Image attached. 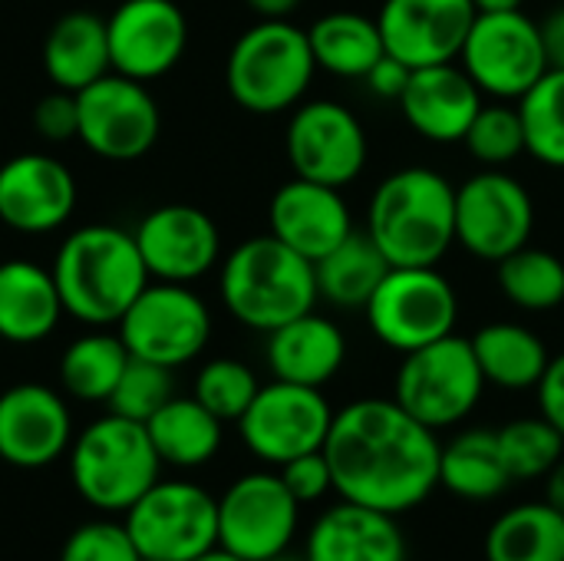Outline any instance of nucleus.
Wrapping results in <instances>:
<instances>
[{
  "label": "nucleus",
  "instance_id": "f257e3e1",
  "mask_svg": "<svg viewBox=\"0 0 564 561\" xmlns=\"http://www.w3.org/2000/svg\"><path fill=\"white\" fill-rule=\"evenodd\" d=\"M436 430L410 417L393 397H364L334 413L324 456L334 493L390 516L423 506L440 486Z\"/></svg>",
  "mask_w": 564,
  "mask_h": 561
},
{
  "label": "nucleus",
  "instance_id": "f03ea898",
  "mask_svg": "<svg viewBox=\"0 0 564 561\" xmlns=\"http://www.w3.org/2000/svg\"><path fill=\"white\" fill-rule=\"evenodd\" d=\"M393 268H436L456 245V185L423 165L387 175L364 228Z\"/></svg>",
  "mask_w": 564,
  "mask_h": 561
},
{
  "label": "nucleus",
  "instance_id": "7ed1b4c3",
  "mask_svg": "<svg viewBox=\"0 0 564 561\" xmlns=\"http://www.w3.org/2000/svg\"><path fill=\"white\" fill-rule=\"evenodd\" d=\"M50 271L59 288L63 311L93 327L119 324L152 278L135 235L112 225L76 228L59 245Z\"/></svg>",
  "mask_w": 564,
  "mask_h": 561
},
{
  "label": "nucleus",
  "instance_id": "20e7f679",
  "mask_svg": "<svg viewBox=\"0 0 564 561\" xmlns=\"http://www.w3.org/2000/svg\"><path fill=\"white\" fill-rule=\"evenodd\" d=\"M317 298L314 261L274 235L248 238L225 258L221 301L231 317L251 331L271 334L288 321L314 311Z\"/></svg>",
  "mask_w": 564,
  "mask_h": 561
},
{
  "label": "nucleus",
  "instance_id": "39448f33",
  "mask_svg": "<svg viewBox=\"0 0 564 561\" xmlns=\"http://www.w3.org/2000/svg\"><path fill=\"white\" fill-rule=\"evenodd\" d=\"M162 460L145 423L106 413L69 446V479L83 503L99 513H122L159 483Z\"/></svg>",
  "mask_w": 564,
  "mask_h": 561
},
{
  "label": "nucleus",
  "instance_id": "423d86ee",
  "mask_svg": "<svg viewBox=\"0 0 564 561\" xmlns=\"http://www.w3.org/2000/svg\"><path fill=\"white\" fill-rule=\"evenodd\" d=\"M314 69L307 30L288 20H261L235 40L225 63V83L241 109L274 116L301 103Z\"/></svg>",
  "mask_w": 564,
  "mask_h": 561
},
{
  "label": "nucleus",
  "instance_id": "0eeeda50",
  "mask_svg": "<svg viewBox=\"0 0 564 561\" xmlns=\"http://www.w3.org/2000/svg\"><path fill=\"white\" fill-rule=\"evenodd\" d=\"M486 377L469 337H443L403 354L393 380V400L430 430L463 423L482 400Z\"/></svg>",
  "mask_w": 564,
  "mask_h": 561
},
{
  "label": "nucleus",
  "instance_id": "6e6552de",
  "mask_svg": "<svg viewBox=\"0 0 564 561\" xmlns=\"http://www.w3.org/2000/svg\"><path fill=\"white\" fill-rule=\"evenodd\" d=\"M126 529L145 561H195L218 549V499L188 479H159L126 509Z\"/></svg>",
  "mask_w": 564,
  "mask_h": 561
},
{
  "label": "nucleus",
  "instance_id": "1a4fd4ad",
  "mask_svg": "<svg viewBox=\"0 0 564 561\" xmlns=\"http://www.w3.org/2000/svg\"><path fill=\"white\" fill-rule=\"evenodd\" d=\"M364 314L380 344L410 354L453 334L459 294L436 268H390Z\"/></svg>",
  "mask_w": 564,
  "mask_h": 561
},
{
  "label": "nucleus",
  "instance_id": "9d476101",
  "mask_svg": "<svg viewBox=\"0 0 564 561\" xmlns=\"http://www.w3.org/2000/svg\"><path fill=\"white\" fill-rule=\"evenodd\" d=\"M459 60L482 96L496 99H522L549 73L542 26L522 10L476 13Z\"/></svg>",
  "mask_w": 564,
  "mask_h": 561
},
{
  "label": "nucleus",
  "instance_id": "9b49d317",
  "mask_svg": "<svg viewBox=\"0 0 564 561\" xmlns=\"http://www.w3.org/2000/svg\"><path fill=\"white\" fill-rule=\"evenodd\" d=\"M119 337L132 357L175 370L205 350L212 337V314L185 284L159 281L145 284V291L122 314Z\"/></svg>",
  "mask_w": 564,
  "mask_h": 561
},
{
  "label": "nucleus",
  "instance_id": "f8f14e48",
  "mask_svg": "<svg viewBox=\"0 0 564 561\" xmlns=\"http://www.w3.org/2000/svg\"><path fill=\"white\" fill-rule=\"evenodd\" d=\"M334 410L317 387L274 380L258 390L238 420L241 443L268 466H284L304 453L324 450Z\"/></svg>",
  "mask_w": 564,
  "mask_h": 561
},
{
  "label": "nucleus",
  "instance_id": "ddd939ff",
  "mask_svg": "<svg viewBox=\"0 0 564 561\" xmlns=\"http://www.w3.org/2000/svg\"><path fill=\"white\" fill-rule=\"evenodd\" d=\"M301 503L278 473H245L218 496V549L268 561L294 546Z\"/></svg>",
  "mask_w": 564,
  "mask_h": 561
},
{
  "label": "nucleus",
  "instance_id": "4468645a",
  "mask_svg": "<svg viewBox=\"0 0 564 561\" xmlns=\"http://www.w3.org/2000/svg\"><path fill=\"white\" fill-rule=\"evenodd\" d=\"M535 202L529 188L502 169H482L456 188V241L482 258L502 261L529 245Z\"/></svg>",
  "mask_w": 564,
  "mask_h": 561
},
{
  "label": "nucleus",
  "instance_id": "2eb2a0df",
  "mask_svg": "<svg viewBox=\"0 0 564 561\" xmlns=\"http://www.w3.org/2000/svg\"><path fill=\"white\" fill-rule=\"evenodd\" d=\"M79 106V136L89 152L109 162H132L142 159L162 129L159 106L152 93L122 73L99 76L86 89L76 93Z\"/></svg>",
  "mask_w": 564,
  "mask_h": 561
},
{
  "label": "nucleus",
  "instance_id": "dca6fc26",
  "mask_svg": "<svg viewBox=\"0 0 564 561\" xmlns=\"http://www.w3.org/2000/svg\"><path fill=\"white\" fill-rule=\"evenodd\" d=\"M284 149L297 179H311L334 188H344L360 179L370 155L360 119L334 99H314L297 106L288 122Z\"/></svg>",
  "mask_w": 564,
  "mask_h": 561
},
{
  "label": "nucleus",
  "instance_id": "f3484780",
  "mask_svg": "<svg viewBox=\"0 0 564 561\" xmlns=\"http://www.w3.org/2000/svg\"><path fill=\"white\" fill-rule=\"evenodd\" d=\"M106 33L112 69L145 83L182 60L188 20L175 0H122L106 20Z\"/></svg>",
  "mask_w": 564,
  "mask_h": 561
},
{
  "label": "nucleus",
  "instance_id": "a211bd4d",
  "mask_svg": "<svg viewBox=\"0 0 564 561\" xmlns=\"http://www.w3.org/2000/svg\"><path fill=\"white\" fill-rule=\"evenodd\" d=\"M476 13L473 0H383L377 23L387 53L420 69L459 60Z\"/></svg>",
  "mask_w": 564,
  "mask_h": 561
},
{
  "label": "nucleus",
  "instance_id": "6ab92c4d",
  "mask_svg": "<svg viewBox=\"0 0 564 561\" xmlns=\"http://www.w3.org/2000/svg\"><path fill=\"white\" fill-rule=\"evenodd\" d=\"M73 446V417L63 397L43 384H17L0 393V460L17 470H43Z\"/></svg>",
  "mask_w": 564,
  "mask_h": 561
},
{
  "label": "nucleus",
  "instance_id": "aec40b11",
  "mask_svg": "<svg viewBox=\"0 0 564 561\" xmlns=\"http://www.w3.org/2000/svg\"><path fill=\"white\" fill-rule=\"evenodd\" d=\"M139 255L159 281L188 284L208 274L221 251V235L212 215L195 205H162L135 228Z\"/></svg>",
  "mask_w": 564,
  "mask_h": 561
},
{
  "label": "nucleus",
  "instance_id": "412c9836",
  "mask_svg": "<svg viewBox=\"0 0 564 561\" xmlns=\"http://www.w3.org/2000/svg\"><path fill=\"white\" fill-rule=\"evenodd\" d=\"M76 208L73 172L43 152H23L0 165V222L43 235L59 228Z\"/></svg>",
  "mask_w": 564,
  "mask_h": 561
},
{
  "label": "nucleus",
  "instance_id": "4be33fe9",
  "mask_svg": "<svg viewBox=\"0 0 564 561\" xmlns=\"http://www.w3.org/2000/svg\"><path fill=\"white\" fill-rule=\"evenodd\" d=\"M268 218L271 235L307 261H321L354 231V218L340 188L297 175L274 192Z\"/></svg>",
  "mask_w": 564,
  "mask_h": 561
},
{
  "label": "nucleus",
  "instance_id": "5701e85b",
  "mask_svg": "<svg viewBox=\"0 0 564 561\" xmlns=\"http://www.w3.org/2000/svg\"><path fill=\"white\" fill-rule=\"evenodd\" d=\"M400 109L423 139L449 145L466 139L476 112L482 109V89L463 66H456V60L420 66L410 73Z\"/></svg>",
  "mask_w": 564,
  "mask_h": 561
},
{
  "label": "nucleus",
  "instance_id": "b1692460",
  "mask_svg": "<svg viewBox=\"0 0 564 561\" xmlns=\"http://www.w3.org/2000/svg\"><path fill=\"white\" fill-rule=\"evenodd\" d=\"M304 555L311 561H406L410 549L400 516L340 499L314 519Z\"/></svg>",
  "mask_w": 564,
  "mask_h": 561
},
{
  "label": "nucleus",
  "instance_id": "393cba45",
  "mask_svg": "<svg viewBox=\"0 0 564 561\" xmlns=\"http://www.w3.org/2000/svg\"><path fill=\"white\" fill-rule=\"evenodd\" d=\"M344 360H347L344 331L314 311L268 334V367L274 380L321 390L340 374Z\"/></svg>",
  "mask_w": 564,
  "mask_h": 561
},
{
  "label": "nucleus",
  "instance_id": "a878e982",
  "mask_svg": "<svg viewBox=\"0 0 564 561\" xmlns=\"http://www.w3.org/2000/svg\"><path fill=\"white\" fill-rule=\"evenodd\" d=\"M63 298L53 271L33 261L0 265V337L10 344H36L53 334Z\"/></svg>",
  "mask_w": 564,
  "mask_h": 561
},
{
  "label": "nucleus",
  "instance_id": "bb28decb",
  "mask_svg": "<svg viewBox=\"0 0 564 561\" xmlns=\"http://www.w3.org/2000/svg\"><path fill=\"white\" fill-rule=\"evenodd\" d=\"M112 66L106 20L86 10H73L53 23L43 43V69L56 89L79 93Z\"/></svg>",
  "mask_w": 564,
  "mask_h": 561
},
{
  "label": "nucleus",
  "instance_id": "cd10ccee",
  "mask_svg": "<svg viewBox=\"0 0 564 561\" xmlns=\"http://www.w3.org/2000/svg\"><path fill=\"white\" fill-rule=\"evenodd\" d=\"M469 341H473V350H476V360H479L486 384H492L499 390L539 387V380L552 360L545 341L535 331L512 324V321L486 324Z\"/></svg>",
  "mask_w": 564,
  "mask_h": 561
},
{
  "label": "nucleus",
  "instance_id": "c85d7f7f",
  "mask_svg": "<svg viewBox=\"0 0 564 561\" xmlns=\"http://www.w3.org/2000/svg\"><path fill=\"white\" fill-rule=\"evenodd\" d=\"M512 473L502 460L496 430H466L440 453V486L466 503H489L509 489Z\"/></svg>",
  "mask_w": 564,
  "mask_h": 561
},
{
  "label": "nucleus",
  "instance_id": "c756f323",
  "mask_svg": "<svg viewBox=\"0 0 564 561\" xmlns=\"http://www.w3.org/2000/svg\"><path fill=\"white\" fill-rule=\"evenodd\" d=\"M221 420L208 413L195 397H172L149 423V440L162 466L198 470L221 450Z\"/></svg>",
  "mask_w": 564,
  "mask_h": 561
},
{
  "label": "nucleus",
  "instance_id": "7c9ffc66",
  "mask_svg": "<svg viewBox=\"0 0 564 561\" xmlns=\"http://www.w3.org/2000/svg\"><path fill=\"white\" fill-rule=\"evenodd\" d=\"M390 268L393 265L383 258L377 241L367 231L354 228L334 251H327L321 261H314L317 294L337 308H347V311L360 308L364 311Z\"/></svg>",
  "mask_w": 564,
  "mask_h": 561
},
{
  "label": "nucleus",
  "instance_id": "2f4dec72",
  "mask_svg": "<svg viewBox=\"0 0 564 561\" xmlns=\"http://www.w3.org/2000/svg\"><path fill=\"white\" fill-rule=\"evenodd\" d=\"M307 40L317 69H327L344 79H364L373 69V63L387 53L380 23L354 10H334L314 20Z\"/></svg>",
  "mask_w": 564,
  "mask_h": 561
},
{
  "label": "nucleus",
  "instance_id": "473e14b6",
  "mask_svg": "<svg viewBox=\"0 0 564 561\" xmlns=\"http://www.w3.org/2000/svg\"><path fill=\"white\" fill-rule=\"evenodd\" d=\"M486 561H564V513L549 503L506 509L486 532Z\"/></svg>",
  "mask_w": 564,
  "mask_h": 561
},
{
  "label": "nucleus",
  "instance_id": "72a5a7b5",
  "mask_svg": "<svg viewBox=\"0 0 564 561\" xmlns=\"http://www.w3.org/2000/svg\"><path fill=\"white\" fill-rule=\"evenodd\" d=\"M129 347L119 334L76 337L59 357V384L83 403H106L129 364Z\"/></svg>",
  "mask_w": 564,
  "mask_h": 561
},
{
  "label": "nucleus",
  "instance_id": "f704fd0d",
  "mask_svg": "<svg viewBox=\"0 0 564 561\" xmlns=\"http://www.w3.org/2000/svg\"><path fill=\"white\" fill-rule=\"evenodd\" d=\"M496 281L506 301L529 314H545L564 304V261L545 248L522 245L496 261Z\"/></svg>",
  "mask_w": 564,
  "mask_h": 561
},
{
  "label": "nucleus",
  "instance_id": "c9c22d12",
  "mask_svg": "<svg viewBox=\"0 0 564 561\" xmlns=\"http://www.w3.org/2000/svg\"><path fill=\"white\" fill-rule=\"evenodd\" d=\"M519 112L529 152L552 169H564V69H549L519 99Z\"/></svg>",
  "mask_w": 564,
  "mask_h": 561
},
{
  "label": "nucleus",
  "instance_id": "e433bc0d",
  "mask_svg": "<svg viewBox=\"0 0 564 561\" xmlns=\"http://www.w3.org/2000/svg\"><path fill=\"white\" fill-rule=\"evenodd\" d=\"M512 479H542L564 456V436L545 417H522L496 430Z\"/></svg>",
  "mask_w": 564,
  "mask_h": 561
},
{
  "label": "nucleus",
  "instance_id": "4c0bfd02",
  "mask_svg": "<svg viewBox=\"0 0 564 561\" xmlns=\"http://www.w3.org/2000/svg\"><path fill=\"white\" fill-rule=\"evenodd\" d=\"M258 390H261V384L248 364L231 360V357H218L198 370L192 397L208 413H215L221 423H238L245 417V410L251 407V400L258 397Z\"/></svg>",
  "mask_w": 564,
  "mask_h": 561
},
{
  "label": "nucleus",
  "instance_id": "58836bf2",
  "mask_svg": "<svg viewBox=\"0 0 564 561\" xmlns=\"http://www.w3.org/2000/svg\"><path fill=\"white\" fill-rule=\"evenodd\" d=\"M463 142H466L469 155L479 159L486 169H502L506 162L519 159L522 152H529L519 106L512 109L506 103H492V106L482 103V109L476 112Z\"/></svg>",
  "mask_w": 564,
  "mask_h": 561
},
{
  "label": "nucleus",
  "instance_id": "ea45409f",
  "mask_svg": "<svg viewBox=\"0 0 564 561\" xmlns=\"http://www.w3.org/2000/svg\"><path fill=\"white\" fill-rule=\"evenodd\" d=\"M172 370L159 367L152 360L142 357H129L109 403V413L135 420V423H149L169 400H172Z\"/></svg>",
  "mask_w": 564,
  "mask_h": 561
},
{
  "label": "nucleus",
  "instance_id": "a19ab883",
  "mask_svg": "<svg viewBox=\"0 0 564 561\" xmlns=\"http://www.w3.org/2000/svg\"><path fill=\"white\" fill-rule=\"evenodd\" d=\"M59 561H142L126 522H86L59 549Z\"/></svg>",
  "mask_w": 564,
  "mask_h": 561
},
{
  "label": "nucleus",
  "instance_id": "79ce46f5",
  "mask_svg": "<svg viewBox=\"0 0 564 561\" xmlns=\"http://www.w3.org/2000/svg\"><path fill=\"white\" fill-rule=\"evenodd\" d=\"M278 476L284 479L288 493H291L301 506L321 503L327 493H334V476H330V463H327L324 450L304 453V456H297V460L278 466Z\"/></svg>",
  "mask_w": 564,
  "mask_h": 561
},
{
  "label": "nucleus",
  "instance_id": "37998d69",
  "mask_svg": "<svg viewBox=\"0 0 564 561\" xmlns=\"http://www.w3.org/2000/svg\"><path fill=\"white\" fill-rule=\"evenodd\" d=\"M33 126L43 139L50 142H66L73 136H79V106H76V93L69 89H56L50 96H43L33 109Z\"/></svg>",
  "mask_w": 564,
  "mask_h": 561
},
{
  "label": "nucleus",
  "instance_id": "c03bdc74",
  "mask_svg": "<svg viewBox=\"0 0 564 561\" xmlns=\"http://www.w3.org/2000/svg\"><path fill=\"white\" fill-rule=\"evenodd\" d=\"M535 390H539V413L564 436V354L549 360Z\"/></svg>",
  "mask_w": 564,
  "mask_h": 561
},
{
  "label": "nucleus",
  "instance_id": "a18cd8bd",
  "mask_svg": "<svg viewBox=\"0 0 564 561\" xmlns=\"http://www.w3.org/2000/svg\"><path fill=\"white\" fill-rule=\"evenodd\" d=\"M410 73H413V69H410L403 60L383 53V56L373 63V69L364 76V83L370 86L373 96H383V99H397V103H400V96H403V89H406V83H410Z\"/></svg>",
  "mask_w": 564,
  "mask_h": 561
},
{
  "label": "nucleus",
  "instance_id": "49530a36",
  "mask_svg": "<svg viewBox=\"0 0 564 561\" xmlns=\"http://www.w3.org/2000/svg\"><path fill=\"white\" fill-rule=\"evenodd\" d=\"M542 26V43L549 56V69H564V10H555Z\"/></svg>",
  "mask_w": 564,
  "mask_h": 561
},
{
  "label": "nucleus",
  "instance_id": "de8ad7c7",
  "mask_svg": "<svg viewBox=\"0 0 564 561\" xmlns=\"http://www.w3.org/2000/svg\"><path fill=\"white\" fill-rule=\"evenodd\" d=\"M261 20H288L294 10H297V3L301 0H245Z\"/></svg>",
  "mask_w": 564,
  "mask_h": 561
},
{
  "label": "nucleus",
  "instance_id": "09e8293b",
  "mask_svg": "<svg viewBox=\"0 0 564 561\" xmlns=\"http://www.w3.org/2000/svg\"><path fill=\"white\" fill-rule=\"evenodd\" d=\"M545 503L564 513V456L552 466V473L545 476Z\"/></svg>",
  "mask_w": 564,
  "mask_h": 561
},
{
  "label": "nucleus",
  "instance_id": "8fccbe9b",
  "mask_svg": "<svg viewBox=\"0 0 564 561\" xmlns=\"http://www.w3.org/2000/svg\"><path fill=\"white\" fill-rule=\"evenodd\" d=\"M479 13H499V10H522V0H473Z\"/></svg>",
  "mask_w": 564,
  "mask_h": 561
},
{
  "label": "nucleus",
  "instance_id": "3c124183",
  "mask_svg": "<svg viewBox=\"0 0 564 561\" xmlns=\"http://www.w3.org/2000/svg\"><path fill=\"white\" fill-rule=\"evenodd\" d=\"M195 561H245V559H238V555H231V552H225V549H212V552H205L202 559H195Z\"/></svg>",
  "mask_w": 564,
  "mask_h": 561
},
{
  "label": "nucleus",
  "instance_id": "603ef678",
  "mask_svg": "<svg viewBox=\"0 0 564 561\" xmlns=\"http://www.w3.org/2000/svg\"><path fill=\"white\" fill-rule=\"evenodd\" d=\"M268 561H311L304 552H291V549H284V552H278L274 559H268Z\"/></svg>",
  "mask_w": 564,
  "mask_h": 561
},
{
  "label": "nucleus",
  "instance_id": "864d4df0",
  "mask_svg": "<svg viewBox=\"0 0 564 561\" xmlns=\"http://www.w3.org/2000/svg\"><path fill=\"white\" fill-rule=\"evenodd\" d=\"M142 561H145V559H142Z\"/></svg>",
  "mask_w": 564,
  "mask_h": 561
}]
</instances>
